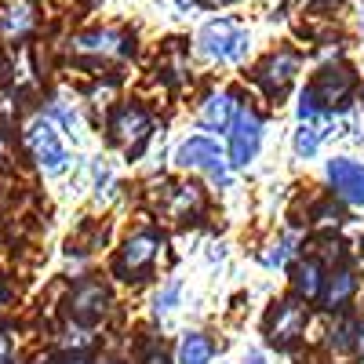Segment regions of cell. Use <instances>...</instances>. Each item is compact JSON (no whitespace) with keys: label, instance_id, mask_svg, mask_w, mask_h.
Listing matches in <instances>:
<instances>
[{"label":"cell","instance_id":"4316f807","mask_svg":"<svg viewBox=\"0 0 364 364\" xmlns=\"http://www.w3.org/2000/svg\"><path fill=\"white\" fill-rule=\"evenodd\" d=\"M245 364H262V357H248V360H245Z\"/></svg>","mask_w":364,"mask_h":364},{"label":"cell","instance_id":"5bb4252c","mask_svg":"<svg viewBox=\"0 0 364 364\" xmlns=\"http://www.w3.org/2000/svg\"><path fill=\"white\" fill-rule=\"evenodd\" d=\"M291 288L302 302H314L321 299V288H324V269L317 259H306V262H299L295 266V277H291Z\"/></svg>","mask_w":364,"mask_h":364},{"label":"cell","instance_id":"cb8c5ba5","mask_svg":"<svg viewBox=\"0 0 364 364\" xmlns=\"http://www.w3.org/2000/svg\"><path fill=\"white\" fill-rule=\"evenodd\" d=\"M353 346H357V350H364V324L357 328V339H353Z\"/></svg>","mask_w":364,"mask_h":364},{"label":"cell","instance_id":"ffe728a7","mask_svg":"<svg viewBox=\"0 0 364 364\" xmlns=\"http://www.w3.org/2000/svg\"><path fill=\"white\" fill-rule=\"evenodd\" d=\"M142 364H168L164 346H161V343H149V346L142 350Z\"/></svg>","mask_w":364,"mask_h":364},{"label":"cell","instance_id":"ac0fdd59","mask_svg":"<svg viewBox=\"0 0 364 364\" xmlns=\"http://www.w3.org/2000/svg\"><path fill=\"white\" fill-rule=\"evenodd\" d=\"M317 146H321V132H317L314 124H302V128L295 132V154H299V157H314Z\"/></svg>","mask_w":364,"mask_h":364},{"label":"cell","instance_id":"5b68a950","mask_svg":"<svg viewBox=\"0 0 364 364\" xmlns=\"http://www.w3.org/2000/svg\"><path fill=\"white\" fill-rule=\"evenodd\" d=\"M109 135L117 146H124L128 154H139L142 142L149 139V117L142 106L135 102H124V106H117V113L109 117Z\"/></svg>","mask_w":364,"mask_h":364},{"label":"cell","instance_id":"2e32d148","mask_svg":"<svg viewBox=\"0 0 364 364\" xmlns=\"http://www.w3.org/2000/svg\"><path fill=\"white\" fill-rule=\"evenodd\" d=\"M29 29H33V11H29L26 0H11L0 15V33L4 37H26Z\"/></svg>","mask_w":364,"mask_h":364},{"label":"cell","instance_id":"f546056e","mask_svg":"<svg viewBox=\"0 0 364 364\" xmlns=\"http://www.w3.org/2000/svg\"><path fill=\"white\" fill-rule=\"evenodd\" d=\"M360 248H364V245H360Z\"/></svg>","mask_w":364,"mask_h":364},{"label":"cell","instance_id":"3957f363","mask_svg":"<svg viewBox=\"0 0 364 364\" xmlns=\"http://www.w3.org/2000/svg\"><path fill=\"white\" fill-rule=\"evenodd\" d=\"M157 248H161V240L157 233H135L124 240V248H120L117 262H113V273L117 277H124V281H142V273L154 266L157 259Z\"/></svg>","mask_w":364,"mask_h":364},{"label":"cell","instance_id":"f1b7e54d","mask_svg":"<svg viewBox=\"0 0 364 364\" xmlns=\"http://www.w3.org/2000/svg\"><path fill=\"white\" fill-rule=\"evenodd\" d=\"M178 4H182V8H190V4H193V0H178Z\"/></svg>","mask_w":364,"mask_h":364},{"label":"cell","instance_id":"9a60e30c","mask_svg":"<svg viewBox=\"0 0 364 364\" xmlns=\"http://www.w3.org/2000/svg\"><path fill=\"white\" fill-rule=\"evenodd\" d=\"M233 113H237V102L233 95H211L200 109V124L208 132H226L233 124Z\"/></svg>","mask_w":364,"mask_h":364},{"label":"cell","instance_id":"603a6c76","mask_svg":"<svg viewBox=\"0 0 364 364\" xmlns=\"http://www.w3.org/2000/svg\"><path fill=\"white\" fill-rule=\"evenodd\" d=\"M55 364H91V360H84V357H58Z\"/></svg>","mask_w":364,"mask_h":364},{"label":"cell","instance_id":"8992f818","mask_svg":"<svg viewBox=\"0 0 364 364\" xmlns=\"http://www.w3.org/2000/svg\"><path fill=\"white\" fill-rule=\"evenodd\" d=\"M26 146H29V154H33V161H37V164L48 171V175L66 171L70 157H66L63 142H58V132L48 124V120H37V124L26 132Z\"/></svg>","mask_w":364,"mask_h":364},{"label":"cell","instance_id":"30bf717a","mask_svg":"<svg viewBox=\"0 0 364 364\" xmlns=\"http://www.w3.org/2000/svg\"><path fill=\"white\" fill-rule=\"evenodd\" d=\"M178 164L182 168H204L219 182H226V157L219 154V146L211 139H190L178 146Z\"/></svg>","mask_w":364,"mask_h":364},{"label":"cell","instance_id":"484cf974","mask_svg":"<svg viewBox=\"0 0 364 364\" xmlns=\"http://www.w3.org/2000/svg\"><path fill=\"white\" fill-rule=\"evenodd\" d=\"M204 4H211V8H223V4H237V0H204Z\"/></svg>","mask_w":364,"mask_h":364},{"label":"cell","instance_id":"83f0119b","mask_svg":"<svg viewBox=\"0 0 364 364\" xmlns=\"http://www.w3.org/2000/svg\"><path fill=\"white\" fill-rule=\"evenodd\" d=\"M4 70H8V66H4V55H0V73H4Z\"/></svg>","mask_w":364,"mask_h":364},{"label":"cell","instance_id":"7a4b0ae2","mask_svg":"<svg viewBox=\"0 0 364 364\" xmlns=\"http://www.w3.org/2000/svg\"><path fill=\"white\" fill-rule=\"evenodd\" d=\"M306 321H310V314H306V306H302V299L277 302V306L266 314V339H269V346H281V350L291 346L302 336Z\"/></svg>","mask_w":364,"mask_h":364},{"label":"cell","instance_id":"8fae6325","mask_svg":"<svg viewBox=\"0 0 364 364\" xmlns=\"http://www.w3.org/2000/svg\"><path fill=\"white\" fill-rule=\"evenodd\" d=\"M328 178H331V186H336V193L350 204H364V164L357 161H328Z\"/></svg>","mask_w":364,"mask_h":364},{"label":"cell","instance_id":"7402d4cb","mask_svg":"<svg viewBox=\"0 0 364 364\" xmlns=\"http://www.w3.org/2000/svg\"><path fill=\"white\" fill-rule=\"evenodd\" d=\"M0 364H11V339L0 331Z\"/></svg>","mask_w":364,"mask_h":364},{"label":"cell","instance_id":"d4e9b609","mask_svg":"<svg viewBox=\"0 0 364 364\" xmlns=\"http://www.w3.org/2000/svg\"><path fill=\"white\" fill-rule=\"evenodd\" d=\"M317 8H336V4H343V0H314Z\"/></svg>","mask_w":364,"mask_h":364},{"label":"cell","instance_id":"e0dca14e","mask_svg":"<svg viewBox=\"0 0 364 364\" xmlns=\"http://www.w3.org/2000/svg\"><path fill=\"white\" fill-rule=\"evenodd\" d=\"M211 353H215V346H211V339L200 336V331H190V336L178 343V364H208Z\"/></svg>","mask_w":364,"mask_h":364},{"label":"cell","instance_id":"ba28073f","mask_svg":"<svg viewBox=\"0 0 364 364\" xmlns=\"http://www.w3.org/2000/svg\"><path fill=\"white\" fill-rule=\"evenodd\" d=\"M295 73H299V58H295V51H273L266 63L259 66L255 80L262 84V91H266L269 99H284V95H288V87H291V80H295Z\"/></svg>","mask_w":364,"mask_h":364},{"label":"cell","instance_id":"6da1fadb","mask_svg":"<svg viewBox=\"0 0 364 364\" xmlns=\"http://www.w3.org/2000/svg\"><path fill=\"white\" fill-rule=\"evenodd\" d=\"M200 48L211 55V58H223V63H237L240 55L248 51V33L240 29L233 18H215L200 29Z\"/></svg>","mask_w":364,"mask_h":364},{"label":"cell","instance_id":"7c38bea8","mask_svg":"<svg viewBox=\"0 0 364 364\" xmlns=\"http://www.w3.org/2000/svg\"><path fill=\"white\" fill-rule=\"evenodd\" d=\"M77 51H87V55H117V58H124V55H132L135 51V44L128 41V37H120V33H84V37H77V44H73Z\"/></svg>","mask_w":364,"mask_h":364},{"label":"cell","instance_id":"4fadbf2b","mask_svg":"<svg viewBox=\"0 0 364 364\" xmlns=\"http://www.w3.org/2000/svg\"><path fill=\"white\" fill-rule=\"evenodd\" d=\"M353 291H357V277H353V269H336L331 277L324 281V288H321V299H324V306L328 310H343L346 302L353 299Z\"/></svg>","mask_w":364,"mask_h":364},{"label":"cell","instance_id":"277c9868","mask_svg":"<svg viewBox=\"0 0 364 364\" xmlns=\"http://www.w3.org/2000/svg\"><path fill=\"white\" fill-rule=\"evenodd\" d=\"M353 84H357V77L350 66H324L317 73V80L310 84V95L321 109H343L353 95Z\"/></svg>","mask_w":364,"mask_h":364},{"label":"cell","instance_id":"9c48e42d","mask_svg":"<svg viewBox=\"0 0 364 364\" xmlns=\"http://www.w3.org/2000/svg\"><path fill=\"white\" fill-rule=\"evenodd\" d=\"M262 142V124L252 109L233 113V139H230V164H248L259 154Z\"/></svg>","mask_w":364,"mask_h":364},{"label":"cell","instance_id":"d6986e66","mask_svg":"<svg viewBox=\"0 0 364 364\" xmlns=\"http://www.w3.org/2000/svg\"><path fill=\"white\" fill-rule=\"evenodd\" d=\"M353 336H357V324L353 321H339L336 328H331V346H336V350H350Z\"/></svg>","mask_w":364,"mask_h":364},{"label":"cell","instance_id":"44dd1931","mask_svg":"<svg viewBox=\"0 0 364 364\" xmlns=\"http://www.w3.org/2000/svg\"><path fill=\"white\" fill-rule=\"evenodd\" d=\"M175 299H178V281H171V284L157 295V310H171V306H175Z\"/></svg>","mask_w":364,"mask_h":364},{"label":"cell","instance_id":"52a82bcc","mask_svg":"<svg viewBox=\"0 0 364 364\" xmlns=\"http://www.w3.org/2000/svg\"><path fill=\"white\" fill-rule=\"evenodd\" d=\"M109 302L113 295L102 281H80L70 295V317L77 324H99L109 314Z\"/></svg>","mask_w":364,"mask_h":364}]
</instances>
